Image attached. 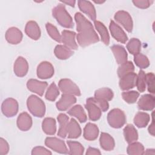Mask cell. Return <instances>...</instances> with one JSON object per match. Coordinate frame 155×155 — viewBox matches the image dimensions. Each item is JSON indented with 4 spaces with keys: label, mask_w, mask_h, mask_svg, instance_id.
Listing matches in <instances>:
<instances>
[{
    "label": "cell",
    "mask_w": 155,
    "mask_h": 155,
    "mask_svg": "<svg viewBox=\"0 0 155 155\" xmlns=\"http://www.w3.org/2000/svg\"><path fill=\"white\" fill-rule=\"evenodd\" d=\"M42 129L48 135H53L56 131V123L54 118L45 117L42 122Z\"/></svg>",
    "instance_id": "f546056e"
},
{
    "label": "cell",
    "mask_w": 155,
    "mask_h": 155,
    "mask_svg": "<svg viewBox=\"0 0 155 155\" xmlns=\"http://www.w3.org/2000/svg\"><path fill=\"white\" fill-rule=\"evenodd\" d=\"M134 62L141 69L147 68L150 65V61L147 56L140 53L134 55Z\"/></svg>",
    "instance_id": "f35d334b"
},
{
    "label": "cell",
    "mask_w": 155,
    "mask_h": 155,
    "mask_svg": "<svg viewBox=\"0 0 155 155\" xmlns=\"http://www.w3.org/2000/svg\"><path fill=\"white\" fill-rule=\"evenodd\" d=\"M134 5L140 8L145 9L148 8L151 4L154 2L153 1H149V0H142V1H132Z\"/></svg>",
    "instance_id": "bcb514c9"
},
{
    "label": "cell",
    "mask_w": 155,
    "mask_h": 155,
    "mask_svg": "<svg viewBox=\"0 0 155 155\" xmlns=\"http://www.w3.org/2000/svg\"><path fill=\"white\" fill-rule=\"evenodd\" d=\"M125 113L119 108H113L107 114V121L109 125L114 128H120L126 122Z\"/></svg>",
    "instance_id": "277c9868"
},
{
    "label": "cell",
    "mask_w": 155,
    "mask_h": 155,
    "mask_svg": "<svg viewBox=\"0 0 155 155\" xmlns=\"http://www.w3.org/2000/svg\"><path fill=\"white\" fill-rule=\"evenodd\" d=\"M111 50L114 56L115 59L118 64H122L127 61L128 54L125 48L120 45H113Z\"/></svg>",
    "instance_id": "7402d4cb"
},
{
    "label": "cell",
    "mask_w": 155,
    "mask_h": 155,
    "mask_svg": "<svg viewBox=\"0 0 155 155\" xmlns=\"http://www.w3.org/2000/svg\"><path fill=\"white\" fill-rule=\"evenodd\" d=\"M45 145L57 153L61 154H68V151L64 141L57 137H46L45 140Z\"/></svg>",
    "instance_id": "52a82bcc"
},
{
    "label": "cell",
    "mask_w": 155,
    "mask_h": 155,
    "mask_svg": "<svg viewBox=\"0 0 155 155\" xmlns=\"http://www.w3.org/2000/svg\"><path fill=\"white\" fill-rule=\"evenodd\" d=\"M154 78L153 73H148L145 74L146 85H147L148 91L153 94H154Z\"/></svg>",
    "instance_id": "7bdbcfd3"
},
{
    "label": "cell",
    "mask_w": 155,
    "mask_h": 155,
    "mask_svg": "<svg viewBox=\"0 0 155 155\" xmlns=\"http://www.w3.org/2000/svg\"><path fill=\"white\" fill-rule=\"evenodd\" d=\"M145 73L144 71L140 70L137 75L136 86L138 91L140 93L144 92L146 89V81H145Z\"/></svg>",
    "instance_id": "60d3db41"
},
{
    "label": "cell",
    "mask_w": 155,
    "mask_h": 155,
    "mask_svg": "<svg viewBox=\"0 0 155 155\" xmlns=\"http://www.w3.org/2000/svg\"><path fill=\"white\" fill-rule=\"evenodd\" d=\"M59 124V128L58 132V136L61 138H65L67 136V128L69 122V117L64 113H60L57 117Z\"/></svg>",
    "instance_id": "484cf974"
},
{
    "label": "cell",
    "mask_w": 155,
    "mask_h": 155,
    "mask_svg": "<svg viewBox=\"0 0 155 155\" xmlns=\"http://www.w3.org/2000/svg\"><path fill=\"white\" fill-rule=\"evenodd\" d=\"M99 143L101 148L105 151H111L115 147V142L113 137L107 133H101Z\"/></svg>",
    "instance_id": "d4e9b609"
},
{
    "label": "cell",
    "mask_w": 155,
    "mask_h": 155,
    "mask_svg": "<svg viewBox=\"0 0 155 155\" xmlns=\"http://www.w3.org/2000/svg\"><path fill=\"white\" fill-rule=\"evenodd\" d=\"M94 2L96 4H102V3L105 2V1H94Z\"/></svg>",
    "instance_id": "f5cc1de1"
},
{
    "label": "cell",
    "mask_w": 155,
    "mask_h": 155,
    "mask_svg": "<svg viewBox=\"0 0 155 155\" xmlns=\"http://www.w3.org/2000/svg\"><path fill=\"white\" fill-rule=\"evenodd\" d=\"M76 102V98L72 94L62 93L60 99L56 102V106L59 111H65Z\"/></svg>",
    "instance_id": "9a60e30c"
},
{
    "label": "cell",
    "mask_w": 155,
    "mask_h": 155,
    "mask_svg": "<svg viewBox=\"0 0 155 155\" xmlns=\"http://www.w3.org/2000/svg\"><path fill=\"white\" fill-rule=\"evenodd\" d=\"M124 136L128 143L136 142L138 139V133L132 124L127 125L124 128Z\"/></svg>",
    "instance_id": "83f0119b"
},
{
    "label": "cell",
    "mask_w": 155,
    "mask_h": 155,
    "mask_svg": "<svg viewBox=\"0 0 155 155\" xmlns=\"http://www.w3.org/2000/svg\"><path fill=\"white\" fill-rule=\"evenodd\" d=\"M52 153L51 151L48 150L47 148H44V147L38 146L34 147L31 150V154L32 155H36V154H45V155H51Z\"/></svg>",
    "instance_id": "f6af8a7d"
},
{
    "label": "cell",
    "mask_w": 155,
    "mask_h": 155,
    "mask_svg": "<svg viewBox=\"0 0 155 155\" xmlns=\"http://www.w3.org/2000/svg\"><path fill=\"white\" fill-rule=\"evenodd\" d=\"M99 128L96 124L88 122L84 128L83 136L86 140L92 141L97 139L99 135Z\"/></svg>",
    "instance_id": "603a6c76"
},
{
    "label": "cell",
    "mask_w": 155,
    "mask_h": 155,
    "mask_svg": "<svg viewBox=\"0 0 155 155\" xmlns=\"http://www.w3.org/2000/svg\"><path fill=\"white\" fill-rule=\"evenodd\" d=\"M45 27L48 34L53 39L59 43L61 42V35H60L58 30L54 25H53L51 23L47 22L45 24Z\"/></svg>",
    "instance_id": "ab89813d"
},
{
    "label": "cell",
    "mask_w": 155,
    "mask_h": 155,
    "mask_svg": "<svg viewBox=\"0 0 155 155\" xmlns=\"http://www.w3.org/2000/svg\"><path fill=\"white\" fill-rule=\"evenodd\" d=\"M94 24L96 30L98 31L101 36L102 41L105 45H108L110 44V35L107 27L102 22L99 21H94Z\"/></svg>",
    "instance_id": "4dcf8cb0"
},
{
    "label": "cell",
    "mask_w": 155,
    "mask_h": 155,
    "mask_svg": "<svg viewBox=\"0 0 155 155\" xmlns=\"http://www.w3.org/2000/svg\"><path fill=\"white\" fill-rule=\"evenodd\" d=\"M134 66L133 62L131 61H127L120 64V65L117 68V73L119 78H120L129 73L134 72Z\"/></svg>",
    "instance_id": "8d00e7d4"
},
{
    "label": "cell",
    "mask_w": 155,
    "mask_h": 155,
    "mask_svg": "<svg viewBox=\"0 0 155 155\" xmlns=\"http://www.w3.org/2000/svg\"><path fill=\"white\" fill-rule=\"evenodd\" d=\"M56 57L61 60H65L70 58L74 53L73 51L64 45H57L54 50Z\"/></svg>",
    "instance_id": "4316f807"
},
{
    "label": "cell",
    "mask_w": 155,
    "mask_h": 155,
    "mask_svg": "<svg viewBox=\"0 0 155 155\" xmlns=\"http://www.w3.org/2000/svg\"><path fill=\"white\" fill-rule=\"evenodd\" d=\"M48 86L47 82L39 81L37 79H30L27 82V87L29 91L39 96H42Z\"/></svg>",
    "instance_id": "4fadbf2b"
},
{
    "label": "cell",
    "mask_w": 155,
    "mask_h": 155,
    "mask_svg": "<svg viewBox=\"0 0 155 155\" xmlns=\"http://www.w3.org/2000/svg\"><path fill=\"white\" fill-rule=\"evenodd\" d=\"M54 70L53 65L48 61H42L38 66L36 70L37 76L42 79L51 78L54 74Z\"/></svg>",
    "instance_id": "9c48e42d"
},
{
    "label": "cell",
    "mask_w": 155,
    "mask_h": 155,
    "mask_svg": "<svg viewBox=\"0 0 155 155\" xmlns=\"http://www.w3.org/2000/svg\"><path fill=\"white\" fill-rule=\"evenodd\" d=\"M127 154L130 155H142L143 154L145 150L143 145L138 142H134L129 143L127 148Z\"/></svg>",
    "instance_id": "e575fe53"
},
{
    "label": "cell",
    "mask_w": 155,
    "mask_h": 155,
    "mask_svg": "<svg viewBox=\"0 0 155 155\" xmlns=\"http://www.w3.org/2000/svg\"><path fill=\"white\" fill-rule=\"evenodd\" d=\"M67 143L69 147V154L82 155L84 154V147L80 142L74 140H67Z\"/></svg>",
    "instance_id": "d6a6232c"
},
{
    "label": "cell",
    "mask_w": 155,
    "mask_h": 155,
    "mask_svg": "<svg viewBox=\"0 0 155 155\" xmlns=\"http://www.w3.org/2000/svg\"><path fill=\"white\" fill-rule=\"evenodd\" d=\"M109 29L111 36L119 42L125 44L128 41V36L124 30L114 21L111 20L110 23Z\"/></svg>",
    "instance_id": "30bf717a"
},
{
    "label": "cell",
    "mask_w": 155,
    "mask_h": 155,
    "mask_svg": "<svg viewBox=\"0 0 155 155\" xmlns=\"http://www.w3.org/2000/svg\"><path fill=\"white\" fill-rule=\"evenodd\" d=\"M28 70V62L24 58L19 56L16 59L13 65V71L15 74L18 77H24L27 74Z\"/></svg>",
    "instance_id": "2e32d148"
},
{
    "label": "cell",
    "mask_w": 155,
    "mask_h": 155,
    "mask_svg": "<svg viewBox=\"0 0 155 155\" xmlns=\"http://www.w3.org/2000/svg\"><path fill=\"white\" fill-rule=\"evenodd\" d=\"M139 96V93L136 91H127L122 92V99L128 104H131L135 103Z\"/></svg>",
    "instance_id": "b9f144b4"
},
{
    "label": "cell",
    "mask_w": 155,
    "mask_h": 155,
    "mask_svg": "<svg viewBox=\"0 0 155 155\" xmlns=\"http://www.w3.org/2000/svg\"><path fill=\"white\" fill-rule=\"evenodd\" d=\"M75 37V32L67 30H64L62 31L61 34V42L64 44V45L72 50H77L78 48V46L76 44Z\"/></svg>",
    "instance_id": "7c38bea8"
},
{
    "label": "cell",
    "mask_w": 155,
    "mask_h": 155,
    "mask_svg": "<svg viewBox=\"0 0 155 155\" xmlns=\"http://www.w3.org/2000/svg\"><path fill=\"white\" fill-rule=\"evenodd\" d=\"M18 109L19 105L18 101L12 97L5 99L1 105L2 113L7 117L15 116L18 113Z\"/></svg>",
    "instance_id": "8992f818"
},
{
    "label": "cell",
    "mask_w": 155,
    "mask_h": 155,
    "mask_svg": "<svg viewBox=\"0 0 155 155\" xmlns=\"http://www.w3.org/2000/svg\"><path fill=\"white\" fill-rule=\"evenodd\" d=\"M127 48L133 55H136L140 53L141 50V42L137 38H131L127 44Z\"/></svg>",
    "instance_id": "d590c367"
},
{
    "label": "cell",
    "mask_w": 155,
    "mask_h": 155,
    "mask_svg": "<svg viewBox=\"0 0 155 155\" xmlns=\"http://www.w3.org/2000/svg\"><path fill=\"white\" fill-rule=\"evenodd\" d=\"M52 15L63 27L71 28L74 26L73 19L67 11L64 4H59L52 10Z\"/></svg>",
    "instance_id": "7a4b0ae2"
},
{
    "label": "cell",
    "mask_w": 155,
    "mask_h": 155,
    "mask_svg": "<svg viewBox=\"0 0 155 155\" xmlns=\"http://www.w3.org/2000/svg\"><path fill=\"white\" fill-rule=\"evenodd\" d=\"M155 98L151 94L142 95L137 102V107L140 110L151 111L154 108Z\"/></svg>",
    "instance_id": "5bb4252c"
},
{
    "label": "cell",
    "mask_w": 155,
    "mask_h": 155,
    "mask_svg": "<svg viewBox=\"0 0 155 155\" xmlns=\"http://www.w3.org/2000/svg\"><path fill=\"white\" fill-rule=\"evenodd\" d=\"M150 120V117L148 113L139 111L134 116L133 121L135 125L138 128H144L148 125Z\"/></svg>",
    "instance_id": "1f68e13d"
},
{
    "label": "cell",
    "mask_w": 155,
    "mask_h": 155,
    "mask_svg": "<svg viewBox=\"0 0 155 155\" xmlns=\"http://www.w3.org/2000/svg\"><path fill=\"white\" fill-rule=\"evenodd\" d=\"M85 107L88 111L90 120L96 121L100 119L102 114V110L97 105L92 102L89 98L87 99Z\"/></svg>",
    "instance_id": "e0dca14e"
},
{
    "label": "cell",
    "mask_w": 155,
    "mask_h": 155,
    "mask_svg": "<svg viewBox=\"0 0 155 155\" xmlns=\"http://www.w3.org/2000/svg\"><path fill=\"white\" fill-rule=\"evenodd\" d=\"M67 132V137L69 139H76L81 136L82 133L81 127L74 119L71 118L68 122Z\"/></svg>",
    "instance_id": "cb8c5ba5"
},
{
    "label": "cell",
    "mask_w": 155,
    "mask_h": 155,
    "mask_svg": "<svg viewBox=\"0 0 155 155\" xmlns=\"http://www.w3.org/2000/svg\"><path fill=\"white\" fill-rule=\"evenodd\" d=\"M114 19L129 33L131 32L133 28V22L131 15L126 11L119 10L117 12L114 16Z\"/></svg>",
    "instance_id": "ba28073f"
},
{
    "label": "cell",
    "mask_w": 155,
    "mask_h": 155,
    "mask_svg": "<svg viewBox=\"0 0 155 155\" xmlns=\"http://www.w3.org/2000/svg\"><path fill=\"white\" fill-rule=\"evenodd\" d=\"M61 2L63 4H65L67 5H68L71 6V7H74V5H75V3H76L75 1H72V0H70V1H62Z\"/></svg>",
    "instance_id": "f907efd6"
},
{
    "label": "cell",
    "mask_w": 155,
    "mask_h": 155,
    "mask_svg": "<svg viewBox=\"0 0 155 155\" xmlns=\"http://www.w3.org/2000/svg\"><path fill=\"white\" fill-rule=\"evenodd\" d=\"M155 151L154 149H147L145 151H144L143 154H154Z\"/></svg>",
    "instance_id": "816d5d0a"
},
{
    "label": "cell",
    "mask_w": 155,
    "mask_h": 155,
    "mask_svg": "<svg viewBox=\"0 0 155 155\" xmlns=\"http://www.w3.org/2000/svg\"><path fill=\"white\" fill-rule=\"evenodd\" d=\"M89 99L93 102L94 103H95L96 105H97V106L101 108V110H102V111L105 112L107 111L108 108H109V104L107 101L102 99H100V98H97V97H89Z\"/></svg>",
    "instance_id": "ee69618b"
},
{
    "label": "cell",
    "mask_w": 155,
    "mask_h": 155,
    "mask_svg": "<svg viewBox=\"0 0 155 155\" xmlns=\"http://www.w3.org/2000/svg\"><path fill=\"white\" fill-rule=\"evenodd\" d=\"M85 154L87 155H93V154H95V155H100L101 154V151H99V150L93 148V147H88L87 150V151L85 153Z\"/></svg>",
    "instance_id": "c3c4849f"
},
{
    "label": "cell",
    "mask_w": 155,
    "mask_h": 155,
    "mask_svg": "<svg viewBox=\"0 0 155 155\" xmlns=\"http://www.w3.org/2000/svg\"><path fill=\"white\" fill-rule=\"evenodd\" d=\"M67 113L69 115L77 118L81 123L85 122L87 119V114L81 105H76L73 106L67 111Z\"/></svg>",
    "instance_id": "f1b7e54d"
},
{
    "label": "cell",
    "mask_w": 155,
    "mask_h": 155,
    "mask_svg": "<svg viewBox=\"0 0 155 155\" xmlns=\"http://www.w3.org/2000/svg\"><path fill=\"white\" fill-rule=\"evenodd\" d=\"M74 19L76 23V30L78 32L76 39L81 47H85L99 41V38L92 24L82 13H76Z\"/></svg>",
    "instance_id": "6da1fadb"
},
{
    "label": "cell",
    "mask_w": 155,
    "mask_h": 155,
    "mask_svg": "<svg viewBox=\"0 0 155 155\" xmlns=\"http://www.w3.org/2000/svg\"><path fill=\"white\" fill-rule=\"evenodd\" d=\"M9 151V145L2 137L0 138V155H5Z\"/></svg>",
    "instance_id": "7dc6e473"
},
{
    "label": "cell",
    "mask_w": 155,
    "mask_h": 155,
    "mask_svg": "<svg viewBox=\"0 0 155 155\" xmlns=\"http://www.w3.org/2000/svg\"><path fill=\"white\" fill-rule=\"evenodd\" d=\"M137 74L134 73H129L120 78L119 85L122 90H128L136 86Z\"/></svg>",
    "instance_id": "8fae6325"
},
{
    "label": "cell",
    "mask_w": 155,
    "mask_h": 155,
    "mask_svg": "<svg viewBox=\"0 0 155 155\" xmlns=\"http://www.w3.org/2000/svg\"><path fill=\"white\" fill-rule=\"evenodd\" d=\"M114 94L111 89L108 87H104L97 89L94 92V97L102 99L107 101H111L113 98Z\"/></svg>",
    "instance_id": "836d02e7"
},
{
    "label": "cell",
    "mask_w": 155,
    "mask_h": 155,
    "mask_svg": "<svg viewBox=\"0 0 155 155\" xmlns=\"http://www.w3.org/2000/svg\"><path fill=\"white\" fill-rule=\"evenodd\" d=\"M25 34L33 40H38L41 36V30L36 22L30 21L25 27Z\"/></svg>",
    "instance_id": "44dd1931"
},
{
    "label": "cell",
    "mask_w": 155,
    "mask_h": 155,
    "mask_svg": "<svg viewBox=\"0 0 155 155\" xmlns=\"http://www.w3.org/2000/svg\"><path fill=\"white\" fill-rule=\"evenodd\" d=\"M29 111L35 117H42L45 113V105L43 101L36 95H30L27 100Z\"/></svg>",
    "instance_id": "3957f363"
},
{
    "label": "cell",
    "mask_w": 155,
    "mask_h": 155,
    "mask_svg": "<svg viewBox=\"0 0 155 155\" xmlns=\"http://www.w3.org/2000/svg\"><path fill=\"white\" fill-rule=\"evenodd\" d=\"M78 7L81 12L85 13L93 21L96 19V12L93 4L89 1L80 0L78 1Z\"/></svg>",
    "instance_id": "ffe728a7"
},
{
    "label": "cell",
    "mask_w": 155,
    "mask_h": 155,
    "mask_svg": "<svg viewBox=\"0 0 155 155\" xmlns=\"http://www.w3.org/2000/svg\"><path fill=\"white\" fill-rule=\"evenodd\" d=\"M58 88L64 94L79 96L81 94L78 86L71 80L67 78L61 79L58 83Z\"/></svg>",
    "instance_id": "5b68a950"
},
{
    "label": "cell",
    "mask_w": 155,
    "mask_h": 155,
    "mask_svg": "<svg viewBox=\"0 0 155 155\" xmlns=\"http://www.w3.org/2000/svg\"><path fill=\"white\" fill-rule=\"evenodd\" d=\"M32 118L27 112L20 113L16 120L18 128L23 131L30 130L32 126Z\"/></svg>",
    "instance_id": "d6986e66"
},
{
    "label": "cell",
    "mask_w": 155,
    "mask_h": 155,
    "mask_svg": "<svg viewBox=\"0 0 155 155\" xmlns=\"http://www.w3.org/2000/svg\"><path fill=\"white\" fill-rule=\"evenodd\" d=\"M59 95V88L56 86L55 83H51L48 87L45 93V97L47 100L50 101H54L58 96Z\"/></svg>",
    "instance_id": "74e56055"
},
{
    "label": "cell",
    "mask_w": 155,
    "mask_h": 155,
    "mask_svg": "<svg viewBox=\"0 0 155 155\" xmlns=\"http://www.w3.org/2000/svg\"><path fill=\"white\" fill-rule=\"evenodd\" d=\"M6 41L11 44H18L22 39L23 35L21 31L15 27L9 28L5 33Z\"/></svg>",
    "instance_id": "ac0fdd59"
},
{
    "label": "cell",
    "mask_w": 155,
    "mask_h": 155,
    "mask_svg": "<svg viewBox=\"0 0 155 155\" xmlns=\"http://www.w3.org/2000/svg\"><path fill=\"white\" fill-rule=\"evenodd\" d=\"M152 120H151V124L149 125L148 131L149 133L153 136H154V111L152 112Z\"/></svg>",
    "instance_id": "681fc988"
}]
</instances>
